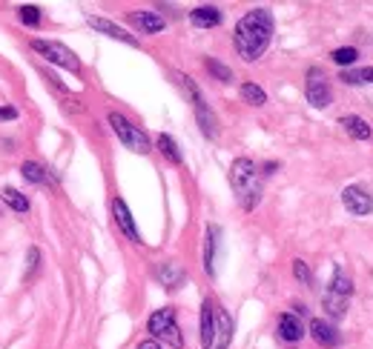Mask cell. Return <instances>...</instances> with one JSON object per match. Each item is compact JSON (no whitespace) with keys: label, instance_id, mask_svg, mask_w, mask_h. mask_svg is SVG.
Returning <instances> with one entry per match:
<instances>
[{"label":"cell","instance_id":"cell-4","mask_svg":"<svg viewBox=\"0 0 373 349\" xmlns=\"http://www.w3.org/2000/svg\"><path fill=\"white\" fill-rule=\"evenodd\" d=\"M147 332L155 341L170 343L172 349H181L184 346V335H181V329L175 324V309H158V312H152L149 321H147Z\"/></svg>","mask_w":373,"mask_h":349},{"label":"cell","instance_id":"cell-20","mask_svg":"<svg viewBox=\"0 0 373 349\" xmlns=\"http://www.w3.org/2000/svg\"><path fill=\"white\" fill-rule=\"evenodd\" d=\"M158 280L164 283V287L172 290V287H178V283L184 280V269H181L178 264H170V261H167V264L158 266Z\"/></svg>","mask_w":373,"mask_h":349},{"label":"cell","instance_id":"cell-18","mask_svg":"<svg viewBox=\"0 0 373 349\" xmlns=\"http://www.w3.org/2000/svg\"><path fill=\"white\" fill-rule=\"evenodd\" d=\"M219 227H207V241H204V272L212 278L215 275V238H219Z\"/></svg>","mask_w":373,"mask_h":349},{"label":"cell","instance_id":"cell-6","mask_svg":"<svg viewBox=\"0 0 373 349\" xmlns=\"http://www.w3.org/2000/svg\"><path fill=\"white\" fill-rule=\"evenodd\" d=\"M109 126L115 129V135L121 138V143L127 146V149H133V152H138V155H147V152H149V138H147V132H141L138 126H133L121 112H109Z\"/></svg>","mask_w":373,"mask_h":349},{"label":"cell","instance_id":"cell-11","mask_svg":"<svg viewBox=\"0 0 373 349\" xmlns=\"http://www.w3.org/2000/svg\"><path fill=\"white\" fill-rule=\"evenodd\" d=\"M86 23L95 29V31H104V35H109V38H115V41H121V43H130V46H138V41L133 38V35H127L121 26H115L112 20H107V17H95V15H89L86 17Z\"/></svg>","mask_w":373,"mask_h":349},{"label":"cell","instance_id":"cell-9","mask_svg":"<svg viewBox=\"0 0 373 349\" xmlns=\"http://www.w3.org/2000/svg\"><path fill=\"white\" fill-rule=\"evenodd\" d=\"M341 201H345L348 212H353V215H370L373 212V198L362 186H348L345 192H341Z\"/></svg>","mask_w":373,"mask_h":349},{"label":"cell","instance_id":"cell-32","mask_svg":"<svg viewBox=\"0 0 373 349\" xmlns=\"http://www.w3.org/2000/svg\"><path fill=\"white\" fill-rule=\"evenodd\" d=\"M215 349H222V346H215Z\"/></svg>","mask_w":373,"mask_h":349},{"label":"cell","instance_id":"cell-12","mask_svg":"<svg viewBox=\"0 0 373 349\" xmlns=\"http://www.w3.org/2000/svg\"><path fill=\"white\" fill-rule=\"evenodd\" d=\"M310 335H313V341L319 343V346H327V349H333V346H339V332H336V327L330 324V321H322V318H313L310 321Z\"/></svg>","mask_w":373,"mask_h":349},{"label":"cell","instance_id":"cell-2","mask_svg":"<svg viewBox=\"0 0 373 349\" xmlns=\"http://www.w3.org/2000/svg\"><path fill=\"white\" fill-rule=\"evenodd\" d=\"M230 183L233 192L238 198V204L244 209H253L262 198V178H259V166L250 161V157H238L230 166Z\"/></svg>","mask_w":373,"mask_h":349},{"label":"cell","instance_id":"cell-5","mask_svg":"<svg viewBox=\"0 0 373 349\" xmlns=\"http://www.w3.org/2000/svg\"><path fill=\"white\" fill-rule=\"evenodd\" d=\"M32 49H35L41 57H46L49 63H55V66L81 75V60H78V55H75L69 46L57 43V41H41V38H35V41H32Z\"/></svg>","mask_w":373,"mask_h":349},{"label":"cell","instance_id":"cell-7","mask_svg":"<svg viewBox=\"0 0 373 349\" xmlns=\"http://www.w3.org/2000/svg\"><path fill=\"white\" fill-rule=\"evenodd\" d=\"M351 292H353L351 278H348V275H341V272H336L333 280H330V290L325 292V309H327L330 318H341V315H345Z\"/></svg>","mask_w":373,"mask_h":349},{"label":"cell","instance_id":"cell-25","mask_svg":"<svg viewBox=\"0 0 373 349\" xmlns=\"http://www.w3.org/2000/svg\"><path fill=\"white\" fill-rule=\"evenodd\" d=\"M339 80H345V83H373V66L370 69H356V72H341Z\"/></svg>","mask_w":373,"mask_h":349},{"label":"cell","instance_id":"cell-10","mask_svg":"<svg viewBox=\"0 0 373 349\" xmlns=\"http://www.w3.org/2000/svg\"><path fill=\"white\" fill-rule=\"evenodd\" d=\"M112 218H115L118 229H121L123 235H127L133 243H141V235H138V227H135V220H133V212H130V206L123 204L121 198L112 201Z\"/></svg>","mask_w":373,"mask_h":349},{"label":"cell","instance_id":"cell-8","mask_svg":"<svg viewBox=\"0 0 373 349\" xmlns=\"http://www.w3.org/2000/svg\"><path fill=\"white\" fill-rule=\"evenodd\" d=\"M304 94H307V104L316 106V109H325L330 104V83L325 80V75L319 69H310L307 72V86H304Z\"/></svg>","mask_w":373,"mask_h":349},{"label":"cell","instance_id":"cell-24","mask_svg":"<svg viewBox=\"0 0 373 349\" xmlns=\"http://www.w3.org/2000/svg\"><path fill=\"white\" fill-rule=\"evenodd\" d=\"M330 57H333V63H339V66H351V63H353L359 55H356L353 46H341V49H333Z\"/></svg>","mask_w":373,"mask_h":349},{"label":"cell","instance_id":"cell-31","mask_svg":"<svg viewBox=\"0 0 373 349\" xmlns=\"http://www.w3.org/2000/svg\"><path fill=\"white\" fill-rule=\"evenodd\" d=\"M138 349H161V343L155 341V338H147V341H141V343H138Z\"/></svg>","mask_w":373,"mask_h":349},{"label":"cell","instance_id":"cell-29","mask_svg":"<svg viewBox=\"0 0 373 349\" xmlns=\"http://www.w3.org/2000/svg\"><path fill=\"white\" fill-rule=\"evenodd\" d=\"M293 275L301 280V283H310V269L304 261H293Z\"/></svg>","mask_w":373,"mask_h":349},{"label":"cell","instance_id":"cell-16","mask_svg":"<svg viewBox=\"0 0 373 349\" xmlns=\"http://www.w3.org/2000/svg\"><path fill=\"white\" fill-rule=\"evenodd\" d=\"M133 23L141 29V31H147V35H158V31H164V17L161 15H155V12H135L133 15Z\"/></svg>","mask_w":373,"mask_h":349},{"label":"cell","instance_id":"cell-22","mask_svg":"<svg viewBox=\"0 0 373 349\" xmlns=\"http://www.w3.org/2000/svg\"><path fill=\"white\" fill-rule=\"evenodd\" d=\"M241 98H244L247 104H250V106H264V104H267L264 89L256 86V83H241Z\"/></svg>","mask_w":373,"mask_h":349},{"label":"cell","instance_id":"cell-13","mask_svg":"<svg viewBox=\"0 0 373 349\" xmlns=\"http://www.w3.org/2000/svg\"><path fill=\"white\" fill-rule=\"evenodd\" d=\"M278 335H282V341H287V343H299L304 338V327L299 321V315L285 312L282 318H278Z\"/></svg>","mask_w":373,"mask_h":349},{"label":"cell","instance_id":"cell-15","mask_svg":"<svg viewBox=\"0 0 373 349\" xmlns=\"http://www.w3.org/2000/svg\"><path fill=\"white\" fill-rule=\"evenodd\" d=\"M339 126L345 129L353 141H367L370 135H373V129H370V123L367 120H362V117H356V115H345L339 120Z\"/></svg>","mask_w":373,"mask_h":349},{"label":"cell","instance_id":"cell-14","mask_svg":"<svg viewBox=\"0 0 373 349\" xmlns=\"http://www.w3.org/2000/svg\"><path fill=\"white\" fill-rule=\"evenodd\" d=\"M212 341H215V306L212 301H204L201 304V346L212 349Z\"/></svg>","mask_w":373,"mask_h":349},{"label":"cell","instance_id":"cell-28","mask_svg":"<svg viewBox=\"0 0 373 349\" xmlns=\"http://www.w3.org/2000/svg\"><path fill=\"white\" fill-rule=\"evenodd\" d=\"M26 261H29V269H26V278H32L35 272H38V264H41V249L38 246H32L26 252Z\"/></svg>","mask_w":373,"mask_h":349},{"label":"cell","instance_id":"cell-3","mask_svg":"<svg viewBox=\"0 0 373 349\" xmlns=\"http://www.w3.org/2000/svg\"><path fill=\"white\" fill-rule=\"evenodd\" d=\"M175 83L184 89L186 98H190V104H193V109H196V117H198V126H201V132H204L207 138H215V135H219V120H215V115L210 112V106H207V101H204L201 89L193 83V78H186V75H181V72H175Z\"/></svg>","mask_w":373,"mask_h":349},{"label":"cell","instance_id":"cell-17","mask_svg":"<svg viewBox=\"0 0 373 349\" xmlns=\"http://www.w3.org/2000/svg\"><path fill=\"white\" fill-rule=\"evenodd\" d=\"M190 20H193V26H198V29H212V26L222 23V12L215 9V6H198V9L190 12Z\"/></svg>","mask_w":373,"mask_h":349},{"label":"cell","instance_id":"cell-30","mask_svg":"<svg viewBox=\"0 0 373 349\" xmlns=\"http://www.w3.org/2000/svg\"><path fill=\"white\" fill-rule=\"evenodd\" d=\"M15 117H18L15 106H0V120H15Z\"/></svg>","mask_w":373,"mask_h":349},{"label":"cell","instance_id":"cell-27","mask_svg":"<svg viewBox=\"0 0 373 349\" xmlns=\"http://www.w3.org/2000/svg\"><path fill=\"white\" fill-rule=\"evenodd\" d=\"M18 17L23 26H38L41 23V9L38 6H20L18 9Z\"/></svg>","mask_w":373,"mask_h":349},{"label":"cell","instance_id":"cell-19","mask_svg":"<svg viewBox=\"0 0 373 349\" xmlns=\"http://www.w3.org/2000/svg\"><path fill=\"white\" fill-rule=\"evenodd\" d=\"M0 201H4L12 212H29V198L23 192H18V189H12V186L0 189Z\"/></svg>","mask_w":373,"mask_h":349},{"label":"cell","instance_id":"cell-1","mask_svg":"<svg viewBox=\"0 0 373 349\" xmlns=\"http://www.w3.org/2000/svg\"><path fill=\"white\" fill-rule=\"evenodd\" d=\"M273 41V15L267 9H253L247 12L238 23H236V35H233V43H236V52L247 60L253 63L259 60L267 46Z\"/></svg>","mask_w":373,"mask_h":349},{"label":"cell","instance_id":"cell-23","mask_svg":"<svg viewBox=\"0 0 373 349\" xmlns=\"http://www.w3.org/2000/svg\"><path fill=\"white\" fill-rule=\"evenodd\" d=\"M155 143H158L161 155L167 157L170 164H181V149H178V143H175L170 135H158V141H155Z\"/></svg>","mask_w":373,"mask_h":349},{"label":"cell","instance_id":"cell-26","mask_svg":"<svg viewBox=\"0 0 373 349\" xmlns=\"http://www.w3.org/2000/svg\"><path fill=\"white\" fill-rule=\"evenodd\" d=\"M207 69H210V75H215V78L224 80V83H230V80H233V72L224 66V63L215 60V57H207Z\"/></svg>","mask_w":373,"mask_h":349},{"label":"cell","instance_id":"cell-21","mask_svg":"<svg viewBox=\"0 0 373 349\" xmlns=\"http://www.w3.org/2000/svg\"><path fill=\"white\" fill-rule=\"evenodd\" d=\"M20 172H23V178L29 180V183H38V186H43V183H49L52 178H49V172L41 166V164H35V161H26L23 166H20Z\"/></svg>","mask_w":373,"mask_h":349}]
</instances>
